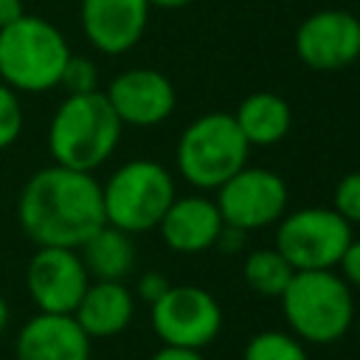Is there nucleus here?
<instances>
[{
	"label": "nucleus",
	"mask_w": 360,
	"mask_h": 360,
	"mask_svg": "<svg viewBox=\"0 0 360 360\" xmlns=\"http://www.w3.org/2000/svg\"><path fill=\"white\" fill-rule=\"evenodd\" d=\"M17 222L37 248H79L107 222L101 183L93 172L51 163L25 180Z\"/></svg>",
	"instance_id": "1"
},
{
	"label": "nucleus",
	"mask_w": 360,
	"mask_h": 360,
	"mask_svg": "<svg viewBox=\"0 0 360 360\" xmlns=\"http://www.w3.org/2000/svg\"><path fill=\"white\" fill-rule=\"evenodd\" d=\"M121 132L124 124L110 107L104 90L65 96L48 124V152L59 166L96 172L112 158Z\"/></svg>",
	"instance_id": "2"
},
{
	"label": "nucleus",
	"mask_w": 360,
	"mask_h": 360,
	"mask_svg": "<svg viewBox=\"0 0 360 360\" xmlns=\"http://www.w3.org/2000/svg\"><path fill=\"white\" fill-rule=\"evenodd\" d=\"M290 332L304 343H335L354 326V290L338 270H295L278 295Z\"/></svg>",
	"instance_id": "3"
},
{
	"label": "nucleus",
	"mask_w": 360,
	"mask_h": 360,
	"mask_svg": "<svg viewBox=\"0 0 360 360\" xmlns=\"http://www.w3.org/2000/svg\"><path fill=\"white\" fill-rule=\"evenodd\" d=\"M70 56L65 34L45 17L22 14L0 28V82L17 93H48L59 87Z\"/></svg>",
	"instance_id": "4"
},
{
	"label": "nucleus",
	"mask_w": 360,
	"mask_h": 360,
	"mask_svg": "<svg viewBox=\"0 0 360 360\" xmlns=\"http://www.w3.org/2000/svg\"><path fill=\"white\" fill-rule=\"evenodd\" d=\"M250 155V143L239 132L231 112H205L194 118L177 138V169L183 180L200 191H217L236 174Z\"/></svg>",
	"instance_id": "5"
},
{
	"label": "nucleus",
	"mask_w": 360,
	"mask_h": 360,
	"mask_svg": "<svg viewBox=\"0 0 360 360\" xmlns=\"http://www.w3.org/2000/svg\"><path fill=\"white\" fill-rule=\"evenodd\" d=\"M172 172L149 158H135L121 163L101 186V205L107 225L127 233H143L158 228L160 217L174 200Z\"/></svg>",
	"instance_id": "6"
},
{
	"label": "nucleus",
	"mask_w": 360,
	"mask_h": 360,
	"mask_svg": "<svg viewBox=\"0 0 360 360\" xmlns=\"http://www.w3.org/2000/svg\"><path fill=\"white\" fill-rule=\"evenodd\" d=\"M276 225V248L292 270H335L354 236L352 225L332 205L287 211Z\"/></svg>",
	"instance_id": "7"
},
{
	"label": "nucleus",
	"mask_w": 360,
	"mask_h": 360,
	"mask_svg": "<svg viewBox=\"0 0 360 360\" xmlns=\"http://www.w3.org/2000/svg\"><path fill=\"white\" fill-rule=\"evenodd\" d=\"M149 321L163 346L205 349L222 329V307L197 284H172L149 304Z\"/></svg>",
	"instance_id": "8"
},
{
	"label": "nucleus",
	"mask_w": 360,
	"mask_h": 360,
	"mask_svg": "<svg viewBox=\"0 0 360 360\" xmlns=\"http://www.w3.org/2000/svg\"><path fill=\"white\" fill-rule=\"evenodd\" d=\"M222 222L239 231H262L276 225L287 214L290 191L281 174L245 163L236 174H231L214 197Z\"/></svg>",
	"instance_id": "9"
},
{
	"label": "nucleus",
	"mask_w": 360,
	"mask_h": 360,
	"mask_svg": "<svg viewBox=\"0 0 360 360\" xmlns=\"http://www.w3.org/2000/svg\"><path fill=\"white\" fill-rule=\"evenodd\" d=\"M90 284V273L76 248H37L25 267V290L37 312L73 315Z\"/></svg>",
	"instance_id": "10"
},
{
	"label": "nucleus",
	"mask_w": 360,
	"mask_h": 360,
	"mask_svg": "<svg viewBox=\"0 0 360 360\" xmlns=\"http://www.w3.org/2000/svg\"><path fill=\"white\" fill-rule=\"evenodd\" d=\"M295 53L312 70H340L360 56V22L352 11L321 8L295 31Z\"/></svg>",
	"instance_id": "11"
},
{
	"label": "nucleus",
	"mask_w": 360,
	"mask_h": 360,
	"mask_svg": "<svg viewBox=\"0 0 360 360\" xmlns=\"http://www.w3.org/2000/svg\"><path fill=\"white\" fill-rule=\"evenodd\" d=\"M104 96L124 127H141V129L163 124L177 104L172 79L155 68L121 70L107 84Z\"/></svg>",
	"instance_id": "12"
},
{
	"label": "nucleus",
	"mask_w": 360,
	"mask_h": 360,
	"mask_svg": "<svg viewBox=\"0 0 360 360\" xmlns=\"http://www.w3.org/2000/svg\"><path fill=\"white\" fill-rule=\"evenodd\" d=\"M149 8L146 0H79L82 34L98 53H127L146 34Z\"/></svg>",
	"instance_id": "13"
},
{
	"label": "nucleus",
	"mask_w": 360,
	"mask_h": 360,
	"mask_svg": "<svg viewBox=\"0 0 360 360\" xmlns=\"http://www.w3.org/2000/svg\"><path fill=\"white\" fill-rule=\"evenodd\" d=\"M90 338L73 315L37 312L14 340V360H90Z\"/></svg>",
	"instance_id": "14"
},
{
	"label": "nucleus",
	"mask_w": 360,
	"mask_h": 360,
	"mask_svg": "<svg viewBox=\"0 0 360 360\" xmlns=\"http://www.w3.org/2000/svg\"><path fill=\"white\" fill-rule=\"evenodd\" d=\"M222 228L225 222H222L217 202L202 194L174 197L158 222L163 242L174 253H202L214 248Z\"/></svg>",
	"instance_id": "15"
},
{
	"label": "nucleus",
	"mask_w": 360,
	"mask_h": 360,
	"mask_svg": "<svg viewBox=\"0 0 360 360\" xmlns=\"http://www.w3.org/2000/svg\"><path fill=\"white\" fill-rule=\"evenodd\" d=\"M73 318L87 332L90 340L115 338L135 318V292L124 281H93L90 278L82 301L73 309Z\"/></svg>",
	"instance_id": "16"
},
{
	"label": "nucleus",
	"mask_w": 360,
	"mask_h": 360,
	"mask_svg": "<svg viewBox=\"0 0 360 360\" xmlns=\"http://www.w3.org/2000/svg\"><path fill=\"white\" fill-rule=\"evenodd\" d=\"M231 115L250 146H273L284 141L292 127V107L284 96L270 90L245 96Z\"/></svg>",
	"instance_id": "17"
},
{
	"label": "nucleus",
	"mask_w": 360,
	"mask_h": 360,
	"mask_svg": "<svg viewBox=\"0 0 360 360\" xmlns=\"http://www.w3.org/2000/svg\"><path fill=\"white\" fill-rule=\"evenodd\" d=\"M76 250H79V256H82L93 281H124L135 270V256L138 253H135L132 233H127L115 225L104 222Z\"/></svg>",
	"instance_id": "18"
},
{
	"label": "nucleus",
	"mask_w": 360,
	"mask_h": 360,
	"mask_svg": "<svg viewBox=\"0 0 360 360\" xmlns=\"http://www.w3.org/2000/svg\"><path fill=\"white\" fill-rule=\"evenodd\" d=\"M292 264L281 256V250L273 245V248H256L245 256L242 262V276H245V284L259 292V295H267V298H278L287 287V281L292 278Z\"/></svg>",
	"instance_id": "19"
},
{
	"label": "nucleus",
	"mask_w": 360,
	"mask_h": 360,
	"mask_svg": "<svg viewBox=\"0 0 360 360\" xmlns=\"http://www.w3.org/2000/svg\"><path fill=\"white\" fill-rule=\"evenodd\" d=\"M242 360H309V354L304 349V340H298L292 332L264 329L245 343Z\"/></svg>",
	"instance_id": "20"
},
{
	"label": "nucleus",
	"mask_w": 360,
	"mask_h": 360,
	"mask_svg": "<svg viewBox=\"0 0 360 360\" xmlns=\"http://www.w3.org/2000/svg\"><path fill=\"white\" fill-rule=\"evenodd\" d=\"M59 87H65L68 96L98 90V68H96V62L87 59V56H76V53H70L68 62H65V68H62Z\"/></svg>",
	"instance_id": "21"
},
{
	"label": "nucleus",
	"mask_w": 360,
	"mask_h": 360,
	"mask_svg": "<svg viewBox=\"0 0 360 360\" xmlns=\"http://www.w3.org/2000/svg\"><path fill=\"white\" fill-rule=\"evenodd\" d=\"M22 132V104L17 90L0 82V152L17 143Z\"/></svg>",
	"instance_id": "22"
},
{
	"label": "nucleus",
	"mask_w": 360,
	"mask_h": 360,
	"mask_svg": "<svg viewBox=\"0 0 360 360\" xmlns=\"http://www.w3.org/2000/svg\"><path fill=\"white\" fill-rule=\"evenodd\" d=\"M332 208L349 225H360V169L349 172L338 180L335 194H332Z\"/></svg>",
	"instance_id": "23"
},
{
	"label": "nucleus",
	"mask_w": 360,
	"mask_h": 360,
	"mask_svg": "<svg viewBox=\"0 0 360 360\" xmlns=\"http://www.w3.org/2000/svg\"><path fill=\"white\" fill-rule=\"evenodd\" d=\"M335 270L340 273V278L352 290H360V239L352 236V242L346 245V250H343V256H340V262H338Z\"/></svg>",
	"instance_id": "24"
},
{
	"label": "nucleus",
	"mask_w": 360,
	"mask_h": 360,
	"mask_svg": "<svg viewBox=\"0 0 360 360\" xmlns=\"http://www.w3.org/2000/svg\"><path fill=\"white\" fill-rule=\"evenodd\" d=\"M172 284H169V278L163 276V273H143L141 278H138V284H135V295L143 301V304H155L166 290H169Z\"/></svg>",
	"instance_id": "25"
},
{
	"label": "nucleus",
	"mask_w": 360,
	"mask_h": 360,
	"mask_svg": "<svg viewBox=\"0 0 360 360\" xmlns=\"http://www.w3.org/2000/svg\"><path fill=\"white\" fill-rule=\"evenodd\" d=\"M245 242H248V231H239V228H231V225H225L214 248H222L225 253H239V250L245 248Z\"/></svg>",
	"instance_id": "26"
},
{
	"label": "nucleus",
	"mask_w": 360,
	"mask_h": 360,
	"mask_svg": "<svg viewBox=\"0 0 360 360\" xmlns=\"http://www.w3.org/2000/svg\"><path fill=\"white\" fill-rule=\"evenodd\" d=\"M149 360H205L200 349H180V346H163Z\"/></svg>",
	"instance_id": "27"
},
{
	"label": "nucleus",
	"mask_w": 360,
	"mask_h": 360,
	"mask_svg": "<svg viewBox=\"0 0 360 360\" xmlns=\"http://www.w3.org/2000/svg\"><path fill=\"white\" fill-rule=\"evenodd\" d=\"M22 14H25L22 0H0V28H6V25H11V22H17Z\"/></svg>",
	"instance_id": "28"
},
{
	"label": "nucleus",
	"mask_w": 360,
	"mask_h": 360,
	"mask_svg": "<svg viewBox=\"0 0 360 360\" xmlns=\"http://www.w3.org/2000/svg\"><path fill=\"white\" fill-rule=\"evenodd\" d=\"M149 6H158V8H183V6H188V3H194V0H146Z\"/></svg>",
	"instance_id": "29"
},
{
	"label": "nucleus",
	"mask_w": 360,
	"mask_h": 360,
	"mask_svg": "<svg viewBox=\"0 0 360 360\" xmlns=\"http://www.w3.org/2000/svg\"><path fill=\"white\" fill-rule=\"evenodd\" d=\"M8 318H11L8 304H6V298L0 295V338H3V335H6V329H8Z\"/></svg>",
	"instance_id": "30"
},
{
	"label": "nucleus",
	"mask_w": 360,
	"mask_h": 360,
	"mask_svg": "<svg viewBox=\"0 0 360 360\" xmlns=\"http://www.w3.org/2000/svg\"><path fill=\"white\" fill-rule=\"evenodd\" d=\"M354 326H357V340H360V309H357V315H354Z\"/></svg>",
	"instance_id": "31"
},
{
	"label": "nucleus",
	"mask_w": 360,
	"mask_h": 360,
	"mask_svg": "<svg viewBox=\"0 0 360 360\" xmlns=\"http://www.w3.org/2000/svg\"><path fill=\"white\" fill-rule=\"evenodd\" d=\"M354 17H357V22H360V8H357V14H354Z\"/></svg>",
	"instance_id": "32"
}]
</instances>
